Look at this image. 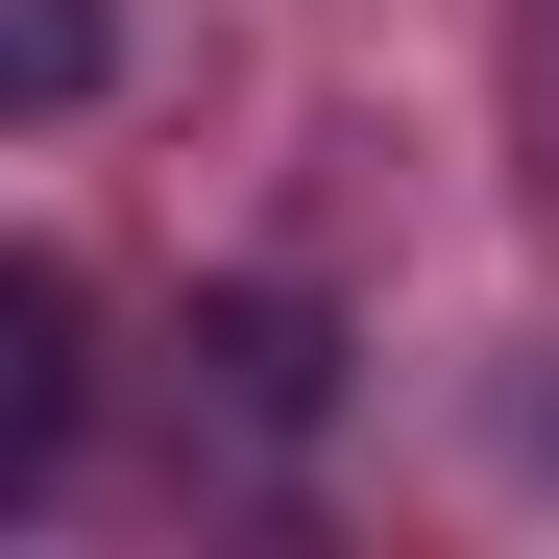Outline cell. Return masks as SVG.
Here are the masks:
<instances>
[{"instance_id": "7a4b0ae2", "label": "cell", "mask_w": 559, "mask_h": 559, "mask_svg": "<svg viewBox=\"0 0 559 559\" xmlns=\"http://www.w3.org/2000/svg\"><path fill=\"white\" fill-rule=\"evenodd\" d=\"M73 462V267H0V487Z\"/></svg>"}, {"instance_id": "3957f363", "label": "cell", "mask_w": 559, "mask_h": 559, "mask_svg": "<svg viewBox=\"0 0 559 559\" xmlns=\"http://www.w3.org/2000/svg\"><path fill=\"white\" fill-rule=\"evenodd\" d=\"M535 438H559V414H535Z\"/></svg>"}, {"instance_id": "6da1fadb", "label": "cell", "mask_w": 559, "mask_h": 559, "mask_svg": "<svg viewBox=\"0 0 559 559\" xmlns=\"http://www.w3.org/2000/svg\"><path fill=\"white\" fill-rule=\"evenodd\" d=\"M195 365H219L243 438H317V414H341V317H317V293H195Z\"/></svg>"}]
</instances>
